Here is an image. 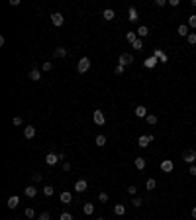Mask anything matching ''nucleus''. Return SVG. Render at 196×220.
<instances>
[{
    "mask_svg": "<svg viewBox=\"0 0 196 220\" xmlns=\"http://www.w3.org/2000/svg\"><path fill=\"white\" fill-rule=\"evenodd\" d=\"M92 120H94V124H96V126H104V124H106V116H104L102 110H94Z\"/></svg>",
    "mask_w": 196,
    "mask_h": 220,
    "instance_id": "f257e3e1",
    "label": "nucleus"
},
{
    "mask_svg": "<svg viewBox=\"0 0 196 220\" xmlns=\"http://www.w3.org/2000/svg\"><path fill=\"white\" fill-rule=\"evenodd\" d=\"M155 138H153V134H145V136H139L137 138V144H139V148H147V145L153 142Z\"/></svg>",
    "mask_w": 196,
    "mask_h": 220,
    "instance_id": "f03ea898",
    "label": "nucleus"
},
{
    "mask_svg": "<svg viewBox=\"0 0 196 220\" xmlns=\"http://www.w3.org/2000/svg\"><path fill=\"white\" fill-rule=\"evenodd\" d=\"M77 69H78V73H86V71L90 69V59H88V57H83V59L78 61Z\"/></svg>",
    "mask_w": 196,
    "mask_h": 220,
    "instance_id": "7ed1b4c3",
    "label": "nucleus"
},
{
    "mask_svg": "<svg viewBox=\"0 0 196 220\" xmlns=\"http://www.w3.org/2000/svg\"><path fill=\"white\" fill-rule=\"evenodd\" d=\"M120 65H124V67H128V65H132L133 63V55L132 53H122L120 55V59H118Z\"/></svg>",
    "mask_w": 196,
    "mask_h": 220,
    "instance_id": "20e7f679",
    "label": "nucleus"
},
{
    "mask_svg": "<svg viewBox=\"0 0 196 220\" xmlns=\"http://www.w3.org/2000/svg\"><path fill=\"white\" fill-rule=\"evenodd\" d=\"M51 22H53V26H55V28H61V26L65 24V18H63V14H59V12L51 14Z\"/></svg>",
    "mask_w": 196,
    "mask_h": 220,
    "instance_id": "39448f33",
    "label": "nucleus"
},
{
    "mask_svg": "<svg viewBox=\"0 0 196 220\" xmlns=\"http://www.w3.org/2000/svg\"><path fill=\"white\" fill-rule=\"evenodd\" d=\"M183 159L186 161V163H194V159H196V151L194 149H186L183 153Z\"/></svg>",
    "mask_w": 196,
    "mask_h": 220,
    "instance_id": "423d86ee",
    "label": "nucleus"
},
{
    "mask_svg": "<svg viewBox=\"0 0 196 220\" xmlns=\"http://www.w3.org/2000/svg\"><path fill=\"white\" fill-rule=\"evenodd\" d=\"M173 169H175V163H173L171 159H165V161H161V171H165V173H171Z\"/></svg>",
    "mask_w": 196,
    "mask_h": 220,
    "instance_id": "0eeeda50",
    "label": "nucleus"
},
{
    "mask_svg": "<svg viewBox=\"0 0 196 220\" xmlns=\"http://www.w3.org/2000/svg\"><path fill=\"white\" fill-rule=\"evenodd\" d=\"M59 159H61L59 153H53V151H51V153H47V155H45V163H47V165H55Z\"/></svg>",
    "mask_w": 196,
    "mask_h": 220,
    "instance_id": "6e6552de",
    "label": "nucleus"
},
{
    "mask_svg": "<svg viewBox=\"0 0 196 220\" xmlns=\"http://www.w3.org/2000/svg\"><path fill=\"white\" fill-rule=\"evenodd\" d=\"M86 189H88V183H86L84 179H78V181L75 183V191H77V193H84Z\"/></svg>",
    "mask_w": 196,
    "mask_h": 220,
    "instance_id": "1a4fd4ad",
    "label": "nucleus"
},
{
    "mask_svg": "<svg viewBox=\"0 0 196 220\" xmlns=\"http://www.w3.org/2000/svg\"><path fill=\"white\" fill-rule=\"evenodd\" d=\"M6 204H8V208H12V210H14V208H16V207H18V204H20V196H16V195H12V196H10V199H8V201H6Z\"/></svg>",
    "mask_w": 196,
    "mask_h": 220,
    "instance_id": "9d476101",
    "label": "nucleus"
},
{
    "mask_svg": "<svg viewBox=\"0 0 196 220\" xmlns=\"http://www.w3.org/2000/svg\"><path fill=\"white\" fill-rule=\"evenodd\" d=\"M177 32H178V35H183V38H184V35L188 38V35H190V28H188V24H180Z\"/></svg>",
    "mask_w": 196,
    "mask_h": 220,
    "instance_id": "9b49d317",
    "label": "nucleus"
},
{
    "mask_svg": "<svg viewBox=\"0 0 196 220\" xmlns=\"http://www.w3.org/2000/svg\"><path fill=\"white\" fill-rule=\"evenodd\" d=\"M33 136H35V128L33 126H26L24 128V138H26V140H32Z\"/></svg>",
    "mask_w": 196,
    "mask_h": 220,
    "instance_id": "f8f14e48",
    "label": "nucleus"
},
{
    "mask_svg": "<svg viewBox=\"0 0 196 220\" xmlns=\"http://www.w3.org/2000/svg\"><path fill=\"white\" fill-rule=\"evenodd\" d=\"M157 63H159V59H157L155 55H151V57H147V59H145V67H147V69H153Z\"/></svg>",
    "mask_w": 196,
    "mask_h": 220,
    "instance_id": "ddd939ff",
    "label": "nucleus"
},
{
    "mask_svg": "<svg viewBox=\"0 0 196 220\" xmlns=\"http://www.w3.org/2000/svg\"><path fill=\"white\" fill-rule=\"evenodd\" d=\"M135 116H137V118H147V108L139 104V106L135 108Z\"/></svg>",
    "mask_w": 196,
    "mask_h": 220,
    "instance_id": "4468645a",
    "label": "nucleus"
},
{
    "mask_svg": "<svg viewBox=\"0 0 196 220\" xmlns=\"http://www.w3.org/2000/svg\"><path fill=\"white\" fill-rule=\"evenodd\" d=\"M30 81H33V83L41 81V73H39V69H32V71H30Z\"/></svg>",
    "mask_w": 196,
    "mask_h": 220,
    "instance_id": "2eb2a0df",
    "label": "nucleus"
},
{
    "mask_svg": "<svg viewBox=\"0 0 196 220\" xmlns=\"http://www.w3.org/2000/svg\"><path fill=\"white\" fill-rule=\"evenodd\" d=\"M24 193H26V196H28V199H33V196L38 195V189L30 185V187H26V189H24Z\"/></svg>",
    "mask_w": 196,
    "mask_h": 220,
    "instance_id": "dca6fc26",
    "label": "nucleus"
},
{
    "mask_svg": "<svg viewBox=\"0 0 196 220\" xmlns=\"http://www.w3.org/2000/svg\"><path fill=\"white\" fill-rule=\"evenodd\" d=\"M59 199H61V202H63V204H69V202L73 201V195L69 193V191H65V193H61Z\"/></svg>",
    "mask_w": 196,
    "mask_h": 220,
    "instance_id": "f3484780",
    "label": "nucleus"
},
{
    "mask_svg": "<svg viewBox=\"0 0 196 220\" xmlns=\"http://www.w3.org/2000/svg\"><path fill=\"white\" fill-rule=\"evenodd\" d=\"M102 16H104V20H106V22H110V20H114V18H116V12H114L112 8H108V10H104V12H102Z\"/></svg>",
    "mask_w": 196,
    "mask_h": 220,
    "instance_id": "a211bd4d",
    "label": "nucleus"
},
{
    "mask_svg": "<svg viewBox=\"0 0 196 220\" xmlns=\"http://www.w3.org/2000/svg\"><path fill=\"white\" fill-rule=\"evenodd\" d=\"M137 18H139V16H137V10L132 6V8L128 10V20H129V22H137Z\"/></svg>",
    "mask_w": 196,
    "mask_h": 220,
    "instance_id": "6ab92c4d",
    "label": "nucleus"
},
{
    "mask_svg": "<svg viewBox=\"0 0 196 220\" xmlns=\"http://www.w3.org/2000/svg\"><path fill=\"white\" fill-rule=\"evenodd\" d=\"M114 214L116 216H124L126 214V207H124V204H116V207H114Z\"/></svg>",
    "mask_w": 196,
    "mask_h": 220,
    "instance_id": "aec40b11",
    "label": "nucleus"
},
{
    "mask_svg": "<svg viewBox=\"0 0 196 220\" xmlns=\"http://www.w3.org/2000/svg\"><path fill=\"white\" fill-rule=\"evenodd\" d=\"M53 55H55V57H61V59H63V57H67V49L59 45V47H57V49L53 51Z\"/></svg>",
    "mask_w": 196,
    "mask_h": 220,
    "instance_id": "412c9836",
    "label": "nucleus"
},
{
    "mask_svg": "<svg viewBox=\"0 0 196 220\" xmlns=\"http://www.w3.org/2000/svg\"><path fill=\"white\" fill-rule=\"evenodd\" d=\"M83 212H84V214H92V212H94V204L92 202H84V207H83Z\"/></svg>",
    "mask_w": 196,
    "mask_h": 220,
    "instance_id": "4be33fe9",
    "label": "nucleus"
},
{
    "mask_svg": "<svg viewBox=\"0 0 196 220\" xmlns=\"http://www.w3.org/2000/svg\"><path fill=\"white\" fill-rule=\"evenodd\" d=\"M133 163H135V167H137L139 171H143V169H145V159H143V157H135Z\"/></svg>",
    "mask_w": 196,
    "mask_h": 220,
    "instance_id": "5701e85b",
    "label": "nucleus"
},
{
    "mask_svg": "<svg viewBox=\"0 0 196 220\" xmlns=\"http://www.w3.org/2000/svg\"><path fill=\"white\" fill-rule=\"evenodd\" d=\"M147 34H149V28L147 26H139V28H137V35H139V38H145Z\"/></svg>",
    "mask_w": 196,
    "mask_h": 220,
    "instance_id": "b1692460",
    "label": "nucleus"
},
{
    "mask_svg": "<svg viewBox=\"0 0 196 220\" xmlns=\"http://www.w3.org/2000/svg\"><path fill=\"white\" fill-rule=\"evenodd\" d=\"M94 142H96L98 148H104V145H106V136L100 134V136H96V140H94Z\"/></svg>",
    "mask_w": 196,
    "mask_h": 220,
    "instance_id": "393cba45",
    "label": "nucleus"
},
{
    "mask_svg": "<svg viewBox=\"0 0 196 220\" xmlns=\"http://www.w3.org/2000/svg\"><path fill=\"white\" fill-rule=\"evenodd\" d=\"M153 55H155V57H157V59H159V61H161V63H165V61H167V55L163 53V51H161V49H155V53H153Z\"/></svg>",
    "mask_w": 196,
    "mask_h": 220,
    "instance_id": "a878e982",
    "label": "nucleus"
},
{
    "mask_svg": "<svg viewBox=\"0 0 196 220\" xmlns=\"http://www.w3.org/2000/svg\"><path fill=\"white\" fill-rule=\"evenodd\" d=\"M132 47H133L135 51H141V49H143V41H141V38H137V39L132 43Z\"/></svg>",
    "mask_w": 196,
    "mask_h": 220,
    "instance_id": "bb28decb",
    "label": "nucleus"
},
{
    "mask_svg": "<svg viewBox=\"0 0 196 220\" xmlns=\"http://www.w3.org/2000/svg\"><path fill=\"white\" fill-rule=\"evenodd\" d=\"M145 120H147L149 126H155V124H157V116L155 114H147V118H145Z\"/></svg>",
    "mask_w": 196,
    "mask_h": 220,
    "instance_id": "cd10ccee",
    "label": "nucleus"
},
{
    "mask_svg": "<svg viewBox=\"0 0 196 220\" xmlns=\"http://www.w3.org/2000/svg\"><path fill=\"white\" fill-rule=\"evenodd\" d=\"M126 39H128L129 43H133V41L137 39V34H135V32H128V34H126Z\"/></svg>",
    "mask_w": 196,
    "mask_h": 220,
    "instance_id": "c85d7f7f",
    "label": "nucleus"
},
{
    "mask_svg": "<svg viewBox=\"0 0 196 220\" xmlns=\"http://www.w3.org/2000/svg\"><path fill=\"white\" fill-rule=\"evenodd\" d=\"M55 193V189L51 187V185H47V187H43V195H45V196H51Z\"/></svg>",
    "mask_w": 196,
    "mask_h": 220,
    "instance_id": "c756f323",
    "label": "nucleus"
},
{
    "mask_svg": "<svg viewBox=\"0 0 196 220\" xmlns=\"http://www.w3.org/2000/svg\"><path fill=\"white\" fill-rule=\"evenodd\" d=\"M24 214H26V218H35V210H33V208H30V207H28V208L24 210Z\"/></svg>",
    "mask_w": 196,
    "mask_h": 220,
    "instance_id": "7c9ffc66",
    "label": "nucleus"
},
{
    "mask_svg": "<svg viewBox=\"0 0 196 220\" xmlns=\"http://www.w3.org/2000/svg\"><path fill=\"white\" fill-rule=\"evenodd\" d=\"M132 204H133V207L137 208V207H141V204H143V199H141V196H133V201H132Z\"/></svg>",
    "mask_w": 196,
    "mask_h": 220,
    "instance_id": "2f4dec72",
    "label": "nucleus"
},
{
    "mask_svg": "<svg viewBox=\"0 0 196 220\" xmlns=\"http://www.w3.org/2000/svg\"><path fill=\"white\" fill-rule=\"evenodd\" d=\"M188 28H196V14L188 16Z\"/></svg>",
    "mask_w": 196,
    "mask_h": 220,
    "instance_id": "473e14b6",
    "label": "nucleus"
},
{
    "mask_svg": "<svg viewBox=\"0 0 196 220\" xmlns=\"http://www.w3.org/2000/svg\"><path fill=\"white\" fill-rule=\"evenodd\" d=\"M59 220H73V214H71V212H61Z\"/></svg>",
    "mask_w": 196,
    "mask_h": 220,
    "instance_id": "72a5a7b5",
    "label": "nucleus"
},
{
    "mask_svg": "<svg viewBox=\"0 0 196 220\" xmlns=\"http://www.w3.org/2000/svg\"><path fill=\"white\" fill-rule=\"evenodd\" d=\"M155 187H157V183H155V179H147V189H149V191H153Z\"/></svg>",
    "mask_w": 196,
    "mask_h": 220,
    "instance_id": "f704fd0d",
    "label": "nucleus"
},
{
    "mask_svg": "<svg viewBox=\"0 0 196 220\" xmlns=\"http://www.w3.org/2000/svg\"><path fill=\"white\" fill-rule=\"evenodd\" d=\"M38 220H51V214H49V212L45 210V212H41V214H39V218Z\"/></svg>",
    "mask_w": 196,
    "mask_h": 220,
    "instance_id": "c9c22d12",
    "label": "nucleus"
},
{
    "mask_svg": "<svg viewBox=\"0 0 196 220\" xmlns=\"http://www.w3.org/2000/svg\"><path fill=\"white\" fill-rule=\"evenodd\" d=\"M128 193L132 195V196H135V193H137V187H135V185H129V187H128Z\"/></svg>",
    "mask_w": 196,
    "mask_h": 220,
    "instance_id": "e433bc0d",
    "label": "nucleus"
},
{
    "mask_svg": "<svg viewBox=\"0 0 196 220\" xmlns=\"http://www.w3.org/2000/svg\"><path fill=\"white\" fill-rule=\"evenodd\" d=\"M186 39H188V43H190V45H194V43H196V34H190Z\"/></svg>",
    "mask_w": 196,
    "mask_h": 220,
    "instance_id": "4c0bfd02",
    "label": "nucleus"
},
{
    "mask_svg": "<svg viewBox=\"0 0 196 220\" xmlns=\"http://www.w3.org/2000/svg\"><path fill=\"white\" fill-rule=\"evenodd\" d=\"M124 71H126V67H124V65H120V63H118V67H116V75H122Z\"/></svg>",
    "mask_w": 196,
    "mask_h": 220,
    "instance_id": "58836bf2",
    "label": "nucleus"
},
{
    "mask_svg": "<svg viewBox=\"0 0 196 220\" xmlns=\"http://www.w3.org/2000/svg\"><path fill=\"white\" fill-rule=\"evenodd\" d=\"M51 69H53V65L49 63V61H47V63H43V71H45V73H47V71H51Z\"/></svg>",
    "mask_w": 196,
    "mask_h": 220,
    "instance_id": "ea45409f",
    "label": "nucleus"
},
{
    "mask_svg": "<svg viewBox=\"0 0 196 220\" xmlns=\"http://www.w3.org/2000/svg\"><path fill=\"white\" fill-rule=\"evenodd\" d=\"M98 199L102 201V202H106V201H108V193H100V195H98Z\"/></svg>",
    "mask_w": 196,
    "mask_h": 220,
    "instance_id": "a19ab883",
    "label": "nucleus"
},
{
    "mask_svg": "<svg viewBox=\"0 0 196 220\" xmlns=\"http://www.w3.org/2000/svg\"><path fill=\"white\" fill-rule=\"evenodd\" d=\"M41 179H43V177H41V173H33V181H35V183H39Z\"/></svg>",
    "mask_w": 196,
    "mask_h": 220,
    "instance_id": "79ce46f5",
    "label": "nucleus"
},
{
    "mask_svg": "<svg viewBox=\"0 0 196 220\" xmlns=\"http://www.w3.org/2000/svg\"><path fill=\"white\" fill-rule=\"evenodd\" d=\"M20 124H22V118H20V116H16V118H14V126H20Z\"/></svg>",
    "mask_w": 196,
    "mask_h": 220,
    "instance_id": "37998d69",
    "label": "nucleus"
},
{
    "mask_svg": "<svg viewBox=\"0 0 196 220\" xmlns=\"http://www.w3.org/2000/svg\"><path fill=\"white\" fill-rule=\"evenodd\" d=\"M169 4L173 6V8H177V6H178V0H169Z\"/></svg>",
    "mask_w": 196,
    "mask_h": 220,
    "instance_id": "c03bdc74",
    "label": "nucleus"
},
{
    "mask_svg": "<svg viewBox=\"0 0 196 220\" xmlns=\"http://www.w3.org/2000/svg\"><path fill=\"white\" fill-rule=\"evenodd\" d=\"M188 173H190V175H194V177H196V165H190V171H188Z\"/></svg>",
    "mask_w": 196,
    "mask_h": 220,
    "instance_id": "a18cd8bd",
    "label": "nucleus"
},
{
    "mask_svg": "<svg viewBox=\"0 0 196 220\" xmlns=\"http://www.w3.org/2000/svg\"><path fill=\"white\" fill-rule=\"evenodd\" d=\"M63 171H71V163H63Z\"/></svg>",
    "mask_w": 196,
    "mask_h": 220,
    "instance_id": "49530a36",
    "label": "nucleus"
},
{
    "mask_svg": "<svg viewBox=\"0 0 196 220\" xmlns=\"http://www.w3.org/2000/svg\"><path fill=\"white\" fill-rule=\"evenodd\" d=\"M192 218H196V207L192 208Z\"/></svg>",
    "mask_w": 196,
    "mask_h": 220,
    "instance_id": "de8ad7c7",
    "label": "nucleus"
},
{
    "mask_svg": "<svg viewBox=\"0 0 196 220\" xmlns=\"http://www.w3.org/2000/svg\"><path fill=\"white\" fill-rule=\"evenodd\" d=\"M98 220H104V218H98Z\"/></svg>",
    "mask_w": 196,
    "mask_h": 220,
    "instance_id": "09e8293b",
    "label": "nucleus"
}]
</instances>
